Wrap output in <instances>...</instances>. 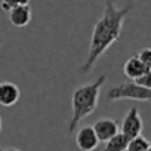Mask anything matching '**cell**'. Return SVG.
<instances>
[{"label": "cell", "instance_id": "ba28073f", "mask_svg": "<svg viewBox=\"0 0 151 151\" xmlns=\"http://www.w3.org/2000/svg\"><path fill=\"white\" fill-rule=\"evenodd\" d=\"M9 14V22L17 27V28H22L27 27L31 21V8L30 5H22V6H15L12 11L8 12Z\"/></svg>", "mask_w": 151, "mask_h": 151}, {"label": "cell", "instance_id": "9a60e30c", "mask_svg": "<svg viewBox=\"0 0 151 151\" xmlns=\"http://www.w3.org/2000/svg\"><path fill=\"white\" fill-rule=\"evenodd\" d=\"M0 151H19L17 148H9V150H3V148H0Z\"/></svg>", "mask_w": 151, "mask_h": 151}, {"label": "cell", "instance_id": "8992f818", "mask_svg": "<svg viewBox=\"0 0 151 151\" xmlns=\"http://www.w3.org/2000/svg\"><path fill=\"white\" fill-rule=\"evenodd\" d=\"M99 142H107L110 138H113L114 135H117L120 132V127H119V123L113 119H108V117H104V119H99L95 122V124L92 126Z\"/></svg>", "mask_w": 151, "mask_h": 151}, {"label": "cell", "instance_id": "5bb4252c", "mask_svg": "<svg viewBox=\"0 0 151 151\" xmlns=\"http://www.w3.org/2000/svg\"><path fill=\"white\" fill-rule=\"evenodd\" d=\"M14 3H15L17 6H22V5H28L30 0H14Z\"/></svg>", "mask_w": 151, "mask_h": 151}, {"label": "cell", "instance_id": "30bf717a", "mask_svg": "<svg viewBox=\"0 0 151 151\" xmlns=\"http://www.w3.org/2000/svg\"><path fill=\"white\" fill-rule=\"evenodd\" d=\"M127 144H129V138L122 132H119L117 135H114L105 142L104 151H124L127 148Z\"/></svg>", "mask_w": 151, "mask_h": 151}, {"label": "cell", "instance_id": "9c48e42d", "mask_svg": "<svg viewBox=\"0 0 151 151\" xmlns=\"http://www.w3.org/2000/svg\"><path fill=\"white\" fill-rule=\"evenodd\" d=\"M145 71H147V67L141 62V59L138 58V55L130 56L124 62V65H123V73H124L126 77L130 79V80H136L138 77H141Z\"/></svg>", "mask_w": 151, "mask_h": 151}, {"label": "cell", "instance_id": "ac0fdd59", "mask_svg": "<svg viewBox=\"0 0 151 151\" xmlns=\"http://www.w3.org/2000/svg\"><path fill=\"white\" fill-rule=\"evenodd\" d=\"M2 42H3V40H2V37H0V45H2Z\"/></svg>", "mask_w": 151, "mask_h": 151}, {"label": "cell", "instance_id": "5b68a950", "mask_svg": "<svg viewBox=\"0 0 151 151\" xmlns=\"http://www.w3.org/2000/svg\"><path fill=\"white\" fill-rule=\"evenodd\" d=\"M76 144L82 151H93L99 145V139L92 126H83L77 130L76 135Z\"/></svg>", "mask_w": 151, "mask_h": 151}, {"label": "cell", "instance_id": "277c9868", "mask_svg": "<svg viewBox=\"0 0 151 151\" xmlns=\"http://www.w3.org/2000/svg\"><path fill=\"white\" fill-rule=\"evenodd\" d=\"M142 127H144L142 117H141L138 108L132 107L122 122V133L126 135L129 139H132L142 133Z\"/></svg>", "mask_w": 151, "mask_h": 151}, {"label": "cell", "instance_id": "7a4b0ae2", "mask_svg": "<svg viewBox=\"0 0 151 151\" xmlns=\"http://www.w3.org/2000/svg\"><path fill=\"white\" fill-rule=\"evenodd\" d=\"M105 82H107V76L101 74L93 82L86 83L83 86H79L73 92V98H71L73 114L70 119L68 132H74L83 119H86L88 116H91L96 110L101 89H102Z\"/></svg>", "mask_w": 151, "mask_h": 151}, {"label": "cell", "instance_id": "6da1fadb", "mask_svg": "<svg viewBox=\"0 0 151 151\" xmlns=\"http://www.w3.org/2000/svg\"><path fill=\"white\" fill-rule=\"evenodd\" d=\"M132 9H133L132 3H127L124 8L119 9L114 5V0H107L105 2L104 14L96 21V24L93 27L88 58H86L85 64L80 67V73H83V74L89 73L95 67L96 61L105 53V50L111 45L119 42L122 31H123L124 19L130 14Z\"/></svg>", "mask_w": 151, "mask_h": 151}, {"label": "cell", "instance_id": "52a82bcc", "mask_svg": "<svg viewBox=\"0 0 151 151\" xmlns=\"http://www.w3.org/2000/svg\"><path fill=\"white\" fill-rule=\"evenodd\" d=\"M19 88L12 82H0V105L12 107L19 101Z\"/></svg>", "mask_w": 151, "mask_h": 151}, {"label": "cell", "instance_id": "8fae6325", "mask_svg": "<svg viewBox=\"0 0 151 151\" xmlns=\"http://www.w3.org/2000/svg\"><path fill=\"white\" fill-rule=\"evenodd\" d=\"M150 141L147 138H144L142 135H138L132 139H129V144H127V151H147L150 148Z\"/></svg>", "mask_w": 151, "mask_h": 151}, {"label": "cell", "instance_id": "3957f363", "mask_svg": "<svg viewBox=\"0 0 151 151\" xmlns=\"http://www.w3.org/2000/svg\"><path fill=\"white\" fill-rule=\"evenodd\" d=\"M107 99L110 102L113 101H122V99H130V101H151V89H147L144 86H139L135 82L130 83H122L117 86H113L107 92Z\"/></svg>", "mask_w": 151, "mask_h": 151}, {"label": "cell", "instance_id": "d6986e66", "mask_svg": "<svg viewBox=\"0 0 151 151\" xmlns=\"http://www.w3.org/2000/svg\"><path fill=\"white\" fill-rule=\"evenodd\" d=\"M124 151H127V150H124Z\"/></svg>", "mask_w": 151, "mask_h": 151}, {"label": "cell", "instance_id": "4fadbf2b", "mask_svg": "<svg viewBox=\"0 0 151 151\" xmlns=\"http://www.w3.org/2000/svg\"><path fill=\"white\" fill-rule=\"evenodd\" d=\"M135 83H138L139 86H144L147 89H151V70H147L141 77H138L136 80H133Z\"/></svg>", "mask_w": 151, "mask_h": 151}, {"label": "cell", "instance_id": "e0dca14e", "mask_svg": "<svg viewBox=\"0 0 151 151\" xmlns=\"http://www.w3.org/2000/svg\"><path fill=\"white\" fill-rule=\"evenodd\" d=\"M147 151H151V145H150V148H148V150H147Z\"/></svg>", "mask_w": 151, "mask_h": 151}, {"label": "cell", "instance_id": "2e32d148", "mask_svg": "<svg viewBox=\"0 0 151 151\" xmlns=\"http://www.w3.org/2000/svg\"><path fill=\"white\" fill-rule=\"evenodd\" d=\"M0 130H2V117H0Z\"/></svg>", "mask_w": 151, "mask_h": 151}, {"label": "cell", "instance_id": "7c38bea8", "mask_svg": "<svg viewBox=\"0 0 151 151\" xmlns=\"http://www.w3.org/2000/svg\"><path fill=\"white\" fill-rule=\"evenodd\" d=\"M138 58L141 59V62L147 67V70H151V47H144L139 50Z\"/></svg>", "mask_w": 151, "mask_h": 151}]
</instances>
